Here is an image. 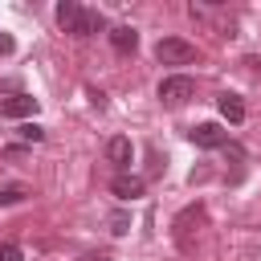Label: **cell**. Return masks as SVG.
I'll return each instance as SVG.
<instances>
[{"mask_svg": "<svg viewBox=\"0 0 261 261\" xmlns=\"http://www.w3.org/2000/svg\"><path fill=\"white\" fill-rule=\"evenodd\" d=\"M110 192H114L118 200H139V196L147 192V184H143L139 175H126V171H122V175H114V184H110Z\"/></svg>", "mask_w": 261, "mask_h": 261, "instance_id": "obj_6", "label": "cell"}, {"mask_svg": "<svg viewBox=\"0 0 261 261\" xmlns=\"http://www.w3.org/2000/svg\"><path fill=\"white\" fill-rule=\"evenodd\" d=\"M82 261H114V257H110V253H86Z\"/></svg>", "mask_w": 261, "mask_h": 261, "instance_id": "obj_16", "label": "cell"}, {"mask_svg": "<svg viewBox=\"0 0 261 261\" xmlns=\"http://www.w3.org/2000/svg\"><path fill=\"white\" fill-rule=\"evenodd\" d=\"M106 159H110L114 167H122V171H126V167H130V139H122V135H118V139H110V143H106Z\"/></svg>", "mask_w": 261, "mask_h": 261, "instance_id": "obj_8", "label": "cell"}, {"mask_svg": "<svg viewBox=\"0 0 261 261\" xmlns=\"http://www.w3.org/2000/svg\"><path fill=\"white\" fill-rule=\"evenodd\" d=\"M24 196H29L24 184H0V204H20Z\"/></svg>", "mask_w": 261, "mask_h": 261, "instance_id": "obj_11", "label": "cell"}, {"mask_svg": "<svg viewBox=\"0 0 261 261\" xmlns=\"http://www.w3.org/2000/svg\"><path fill=\"white\" fill-rule=\"evenodd\" d=\"M102 29H106V20H102V12H94V8H82L69 33H73V37H94V33H102Z\"/></svg>", "mask_w": 261, "mask_h": 261, "instance_id": "obj_5", "label": "cell"}, {"mask_svg": "<svg viewBox=\"0 0 261 261\" xmlns=\"http://www.w3.org/2000/svg\"><path fill=\"white\" fill-rule=\"evenodd\" d=\"M0 53H12V37L8 33H0Z\"/></svg>", "mask_w": 261, "mask_h": 261, "instance_id": "obj_15", "label": "cell"}, {"mask_svg": "<svg viewBox=\"0 0 261 261\" xmlns=\"http://www.w3.org/2000/svg\"><path fill=\"white\" fill-rule=\"evenodd\" d=\"M188 98H196V82H192V77L175 73V77H163V82H159V102H163V106H184Z\"/></svg>", "mask_w": 261, "mask_h": 261, "instance_id": "obj_2", "label": "cell"}, {"mask_svg": "<svg viewBox=\"0 0 261 261\" xmlns=\"http://www.w3.org/2000/svg\"><path fill=\"white\" fill-rule=\"evenodd\" d=\"M0 114L4 118H29V114H37V98L33 94H8V98H0Z\"/></svg>", "mask_w": 261, "mask_h": 261, "instance_id": "obj_3", "label": "cell"}, {"mask_svg": "<svg viewBox=\"0 0 261 261\" xmlns=\"http://www.w3.org/2000/svg\"><path fill=\"white\" fill-rule=\"evenodd\" d=\"M216 106H220V114H224L232 126H237V122H245V102H241V94H220V102H216Z\"/></svg>", "mask_w": 261, "mask_h": 261, "instance_id": "obj_9", "label": "cell"}, {"mask_svg": "<svg viewBox=\"0 0 261 261\" xmlns=\"http://www.w3.org/2000/svg\"><path fill=\"white\" fill-rule=\"evenodd\" d=\"M155 57H159L163 65H192L200 53H196V45L184 41V37H163V41L155 45Z\"/></svg>", "mask_w": 261, "mask_h": 261, "instance_id": "obj_1", "label": "cell"}, {"mask_svg": "<svg viewBox=\"0 0 261 261\" xmlns=\"http://www.w3.org/2000/svg\"><path fill=\"white\" fill-rule=\"evenodd\" d=\"M77 12H82V4H73V0H61V4H57V24L69 33V29H73V20H77Z\"/></svg>", "mask_w": 261, "mask_h": 261, "instance_id": "obj_10", "label": "cell"}, {"mask_svg": "<svg viewBox=\"0 0 261 261\" xmlns=\"http://www.w3.org/2000/svg\"><path fill=\"white\" fill-rule=\"evenodd\" d=\"M110 232H118V237L130 232V216H126V212H114V216H110Z\"/></svg>", "mask_w": 261, "mask_h": 261, "instance_id": "obj_13", "label": "cell"}, {"mask_svg": "<svg viewBox=\"0 0 261 261\" xmlns=\"http://www.w3.org/2000/svg\"><path fill=\"white\" fill-rule=\"evenodd\" d=\"M0 261H24L20 245H0Z\"/></svg>", "mask_w": 261, "mask_h": 261, "instance_id": "obj_14", "label": "cell"}, {"mask_svg": "<svg viewBox=\"0 0 261 261\" xmlns=\"http://www.w3.org/2000/svg\"><path fill=\"white\" fill-rule=\"evenodd\" d=\"M110 45H114L118 53H135V49H139V33H135L130 24H114V29H110Z\"/></svg>", "mask_w": 261, "mask_h": 261, "instance_id": "obj_7", "label": "cell"}, {"mask_svg": "<svg viewBox=\"0 0 261 261\" xmlns=\"http://www.w3.org/2000/svg\"><path fill=\"white\" fill-rule=\"evenodd\" d=\"M16 135H20L24 143H41V139H45V126H37V122H20Z\"/></svg>", "mask_w": 261, "mask_h": 261, "instance_id": "obj_12", "label": "cell"}, {"mask_svg": "<svg viewBox=\"0 0 261 261\" xmlns=\"http://www.w3.org/2000/svg\"><path fill=\"white\" fill-rule=\"evenodd\" d=\"M188 139H192L196 147H208V151H212V147H224V139H228V135H224L216 122H200V126H192V130H188Z\"/></svg>", "mask_w": 261, "mask_h": 261, "instance_id": "obj_4", "label": "cell"}]
</instances>
